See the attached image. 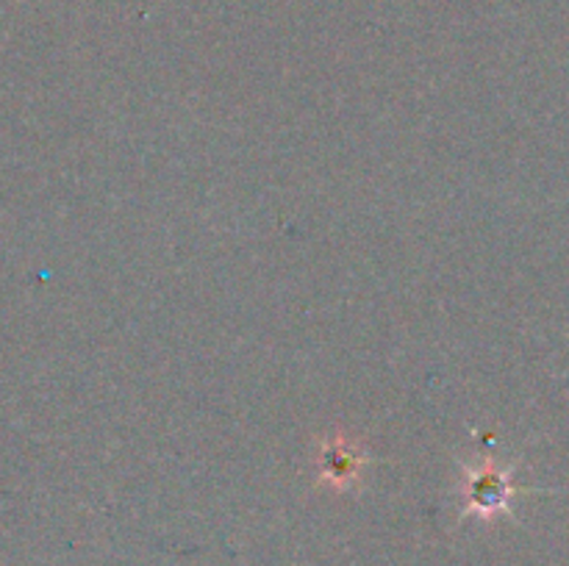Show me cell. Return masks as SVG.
<instances>
[{
  "instance_id": "6da1fadb",
  "label": "cell",
  "mask_w": 569,
  "mask_h": 566,
  "mask_svg": "<svg viewBox=\"0 0 569 566\" xmlns=\"http://www.w3.org/2000/svg\"><path fill=\"white\" fill-rule=\"evenodd\" d=\"M467 508L476 511L481 516H492L509 505V477L498 472L495 466H483V469L470 472L467 477Z\"/></svg>"
},
{
  "instance_id": "7a4b0ae2",
  "label": "cell",
  "mask_w": 569,
  "mask_h": 566,
  "mask_svg": "<svg viewBox=\"0 0 569 566\" xmlns=\"http://www.w3.org/2000/svg\"><path fill=\"white\" fill-rule=\"evenodd\" d=\"M361 464H365V461H361V455L356 453L348 442L328 444L326 453H322L320 458L322 477L331 481L333 486H348L350 481H356Z\"/></svg>"
}]
</instances>
